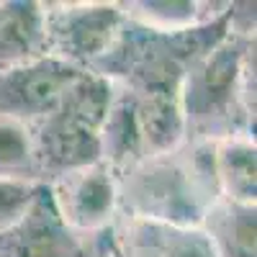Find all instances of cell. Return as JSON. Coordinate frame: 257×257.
Wrapping results in <instances>:
<instances>
[{
	"instance_id": "obj_1",
	"label": "cell",
	"mask_w": 257,
	"mask_h": 257,
	"mask_svg": "<svg viewBox=\"0 0 257 257\" xmlns=\"http://www.w3.org/2000/svg\"><path fill=\"white\" fill-rule=\"evenodd\" d=\"M116 90L111 80L82 70L59 105L29 126L39 175H67L100 162V128Z\"/></svg>"
},
{
	"instance_id": "obj_2",
	"label": "cell",
	"mask_w": 257,
	"mask_h": 257,
	"mask_svg": "<svg viewBox=\"0 0 257 257\" xmlns=\"http://www.w3.org/2000/svg\"><path fill=\"white\" fill-rule=\"evenodd\" d=\"M249 85L254 88V36L229 34L203 59L188 67L180 85V103L185 132L196 128L211 137V132H231L239 105L244 100L249 111Z\"/></svg>"
},
{
	"instance_id": "obj_3",
	"label": "cell",
	"mask_w": 257,
	"mask_h": 257,
	"mask_svg": "<svg viewBox=\"0 0 257 257\" xmlns=\"http://www.w3.org/2000/svg\"><path fill=\"white\" fill-rule=\"evenodd\" d=\"M123 188V201L132 216L198 226L213 203L206 193H219L213 175V152H198L193 157V170L167 155L142 160L126 170Z\"/></svg>"
},
{
	"instance_id": "obj_4",
	"label": "cell",
	"mask_w": 257,
	"mask_h": 257,
	"mask_svg": "<svg viewBox=\"0 0 257 257\" xmlns=\"http://www.w3.org/2000/svg\"><path fill=\"white\" fill-rule=\"evenodd\" d=\"M126 13L113 3L44 6L47 57L90 70L116 44Z\"/></svg>"
},
{
	"instance_id": "obj_5",
	"label": "cell",
	"mask_w": 257,
	"mask_h": 257,
	"mask_svg": "<svg viewBox=\"0 0 257 257\" xmlns=\"http://www.w3.org/2000/svg\"><path fill=\"white\" fill-rule=\"evenodd\" d=\"M80 72L54 57H41L24 67L0 72V118L34 126L57 108Z\"/></svg>"
},
{
	"instance_id": "obj_6",
	"label": "cell",
	"mask_w": 257,
	"mask_h": 257,
	"mask_svg": "<svg viewBox=\"0 0 257 257\" xmlns=\"http://www.w3.org/2000/svg\"><path fill=\"white\" fill-rule=\"evenodd\" d=\"M180 85L183 80L178 77H162V80L128 85L144 160L170 155L185 134Z\"/></svg>"
},
{
	"instance_id": "obj_7",
	"label": "cell",
	"mask_w": 257,
	"mask_h": 257,
	"mask_svg": "<svg viewBox=\"0 0 257 257\" xmlns=\"http://www.w3.org/2000/svg\"><path fill=\"white\" fill-rule=\"evenodd\" d=\"M49 190L62 221L70 229H98L108 224L118 203L113 170L103 162L59 175Z\"/></svg>"
},
{
	"instance_id": "obj_8",
	"label": "cell",
	"mask_w": 257,
	"mask_h": 257,
	"mask_svg": "<svg viewBox=\"0 0 257 257\" xmlns=\"http://www.w3.org/2000/svg\"><path fill=\"white\" fill-rule=\"evenodd\" d=\"M0 239L3 257H85L72 229L62 221L47 183H41L26 216Z\"/></svg>"
},
{
	"instance_id": "obj_9",
	"label": "cell",
	"mask_w": 257,
	"mask_h": 257,
	"mask_svg": "<svg viewBox=\"0 0 257 257\" xmlns=\"http://www.w3.org/2000/svg\"><path fill=\"white\" fill-rule=\"evenodd\" d=\"M118 257H216L201 226L128 216L113 237Z\"/></svg>"
},
{
	"instance_id": "obj_10",
	"label": "cell",
	"mask_w": 257,
	"mask_h": 257,
	"mask_svg": "<svg viewBox=\"0 0 257 257\" xmlns=\"http://www.w3.org/2000/svg\"><path fill=\"white\" fill-rule=\"evenodd\" d=\"M47 57L44 6L34 0L0 3V72Z\"/></svg>"
},
{
	"instance_id": "obj_11",
	"label": "cell",
	"mask_w": 257,
	"mask_h": 257,
	"mask_svg": "<svg viewBox=\"0 0 257 257\" xmlns=\"http://www.w3.org/2000/svg\"><path fill=\"white\" fill-rule=\"evenodd\" d=\"M203 231L213 244L216 257H254L257 234V208L247 203H234L229 198H216L206 216Z\"/></svg>"
},
{
	"instance_id": "obj_12",
	"label": "cell",
	"mask_w": 257,
	"mask_h": 257,
	"mask_svg": "<svg viewBox=\"0 0 257 257\" xmlns=\"http://www.w3.org/2000/svg\"><path fill=\"white\" fill-rule=\"evenodd\" d=\"M213 175L221 198L254 206L257 196V152L247 137H229L213 147Z\"/></svg>"
},
{
	"instance_id": "obj_13",
	"label": "cell",
	"mask_w": 257,
	"mask_h": 257,
	"mask_svg": "<svg viewBox=\"0 0 257 257\" xmlns=\"http://www.w3.org/2000/svg\"><path fill=\"white\" fill-rule=\"evenodd\" d=\"M144 160L142 137L134 116V103L128 90L116 93L111 100L108 116L100 128V162L111 170H132Z\"/></svg>"
},
{
	"instance_id": "obj_14",
	"label": "cell",
	"mask_w": 257,
	"mask_h": 257,
	"mask_svg": "<svg viewBox=\"0 0 257 257\" xmlns=\"http://www.w3.org/2000/svg\"><path fill=\"white\" fill-rule=\"evenodd\" d=\"M29 126L0 118V180L41 183Z\"/></svg>"
},
{
	"instance_id": "obj_15",
	"label": "cell",
	"mask_w": 257,
	"mask_h": 257,
	"mask_svg": "<svg viewBox=\"0 0 257 257\" xmlns=\"http://www.w3.org/2000/svg\"><path fill=\"white\" fill-rule=\"evenodd\" d=\"M132 8L134 11V18L137 24L142 26H149V29H157V31H175V29H188V26H196V24H203V21L213 18V16H219V13H213V16H201V6L198 3H134Z\"/></svg>"
},
{
	"instance_id": "obj_16",
	"label": "cell",
	"mask_w": 257,
	"mask_h": 257,
	"mask_svg": "<svg viewBox=\"0 0 257 257\" xmlns=\"http://www.w3.org/2000/svg\"><path fill=\"white\" fill-rule=\"evenodd\" d=\"M41 183L26 180H0V234L13 229L31 208Z\"/></svg>"
},
{
	"instance_id": "obj_17",
	"label": "cell",
	"mask_w": 257,
	"mask_h": 257,
	"mask_svg": "<svg viewBox=\"0 0 257 257\" xmlns=\"http://www.w3.org/2000/svg\"><path fill=\"white\" fill-rule=\"evenodd\" d=\"M0 257H3V239H0Z\"/></svg>"
}]
</instances>
